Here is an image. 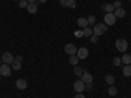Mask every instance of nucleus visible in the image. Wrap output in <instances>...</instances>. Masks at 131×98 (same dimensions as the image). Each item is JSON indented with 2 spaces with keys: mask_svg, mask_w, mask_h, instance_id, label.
Segmentation results:
<instances>
[{
  "mask_svg": "<svg viewBox=\"0 0 131 98\" xmlns=\"http://www.w3.org/2000/svg\"><path fill=\"white\" fill-rule=\"evenodd\" d=\"M73 90L78 92V93H81L85 90V82L83 80H78L73 82Z\"/></svg>",
  "mask_w": 131,
  "mask_h": 98,
  "instance_id": "5",
  "label": "nucleus"
},
{
  "mask_svg": "<svg viewBox=\"0 0 131 98\" xmlns=\"http://www.w3.org/2000/svg\"><path fill=\"white\" fill-rule=\"evenodd\" d=\"M81 80L85 82V84H89V82H93V76L89 73V72H86L84 71L83 75H81Z\"/></svg>",
  "mask_w": 131,
  "mask_h": 98,
  "instance_id": "9",
  "label": "nucleus"
},
{
  "mask_svg": "<svg viewBox=\"0 0 131 98\" xmlns=\"http://www.w3.org/2000/svg\"><path fill=\"white\" fill-rule=\"evenodd\" d=\"M113 64L115 65V67H119V65L122 64V60H121V58H114V59H113Z\"/></svg>",
  "mask_w": 131,
  "mask_h": 98,
  "instance_id": "25",
  "label": "nucleus"
},
{
  "mask_svg": "<svg viewBox=\"0 0 131 98\" xmlns=\"http://www.w3.org/2000/svg\"><path fill=\"white\" fill-rule=\"evenodd\" d=\"M114 16L117 17V18H123L125 16H126V10L125 9H122V8H117V9H114Z\"/></svg>",
  "mask_w": 131,
  "mask_h": 98,
  "instance_id": "11",
  "label": "nucleus"
},
{
  "mask_svg": "<svg viewBox=\"0 0 131 98\" xmlns=\"http://www.w3.org/2000/svg\"><path fill=\"white\" fill-rule=\"evenodd\" d=\"M127 47H128V43H127L126 39L119 38V39L115 41V48H117L119 52H123V54H125L126 50H127Z\"/></svg>",
  "mask_w": 131,
  "mask_h": 98,
  "instance_id": "1",
  "label": "nucleus"
},
{
  "mask_svg": "<svg viewBox=\"0 0 131 98\" xmlns=\"http://www.w3.org/2000/svg\"><path fill=\"white\" fill-rule=\"evenodd\" d=\"M121 60H122V63H123L125 65L131 64V56L128 55V54H123V56L121 58Z\"/></svg>",
  "mask_w": 131,
  "mask_h": 98,
  "instance_id": "15",
  "label": "nucleus"
},
{
  "mask_svg": "<svg viewBox=\"0 0 131 98\" xmlns=\"http://www.w3.org/2000/svg\"><path fill=\"white\" fill-rule=\"evenodd\" d=\"M2 60H3L4 64H12L13 60H15V56L10 52H4L3 56H2Z\"/></svg>",
  "mask_w": 131,
  "mask_h": 98,
  "instance_id": "7",
  "label": "nucleus"
},
{
  "mask_svg": "<svg viewBox=\"0 0 131 98\" xmlns=\"http://www.w3.org/2000/svg\"><path fill=\"white\" fill-rule=\"evenodd\" d=\"M26 9H28V12H29L30 15H34V13H37L38 7H37L34 3H29V4H28V7H26Z\"/></svg>",
  "mask_w": 131,
  "mask_h": 98,
  "instance_id": "13",
  "label": "nucleus"
},
{
  "mask_svg": "<svg viewBox=\"0 0 131 98\" xmlns=\"http://www.w3.org/2000/svg\"><path fill=\"white\" fill-rule=\"evenodd\" d=\"M83 31H84V37H91V35H93V29H91V28H88V26H86L85 29H83Z\"/></svg>",
  "mask_w": 131,
  "mask_h": 98,
  "instance_id": "20",
  "label": "nucleus"
},
{
  "mask_svg": "<svg viewBox=\"0 0 131 98\" xmlns=\"http://www.w3.org/2000/svg\"><path fill=\"white\" fill-rule=\"evenodd\" d=\"M123 76H126V77H130L131 76V64L123 67Z\"/></svg>",
  "mask_w": 131,
  "mask_h": 98,
  "instance_id": "17",
  "label": "nucleus"
},
{
  "mask_svg": "<svg viewBox=\"0 0 131 98\" xmlns=\"http://www.w3.org/2000/svg\"><path fill=\"white\" fill-rule=\"evenodd\" d=\"M102 9L105 10L106 13H113L115 8L113 7V4H104V5H102Z\"/></svg>",
  "mask_w": 131,
  "mask_h": 98,
  "instance_id": "14",
  "label": "nucleus"
},
{
  "mask_svg": "<svg viewBox=\"0 0 131 98\" xmlns=\"http://www.w3.org/2000/svg\"><path fill=\"white\" fill-rule=\"evenodd\" d=\"M78 26L79 28H81V29H85L86 26H88V20H86L85 17H80V18H78Z\"/></svg>",
  "mask_w": 131,
  "mask_h": 98,
  "instance_id": "12",
  "label": "nucleus"
},
{
  "mask_svg": "<svg viewBox=\"0 0 131 98\" xmlns=\"http://www.w3.org/2000/svg\"><path fill=\"white\" fill-rule=\"evenodd\" d=\"M67 8H76V0H67Z\"/></svg>",
  "mask_w": 131,
  "mask_h": 98,
  "instance_id": "23",
  "label": "nucleus"
},
{
  "mask_svg": "<svg viewBox=\"0 0 131 98\" xmlns=\"http://www.w3.org/2000/svg\"><path fill=\"white\" fill-rule=\"evenodd\" d=\"M59 2H60V0H59Z\"/></svg>",
  "mask_w": 131,
  "mask_h": 98,
  "instance_id": "39",
  "label": "nucleus"
},
{
  "mask_svg": "<svg viewBox=\"0 0 131 98\" xmlns=\"http://www.w3.org/2000/svg\"><path fill=\"white\" fill-rule=\"evenodd\" d=\"M113 7L117 9V8H121L122 7V2H121V0H115V2L113 3Z\"/></svg>",
  "mask_w": 131,
  "mask_h": 98,
  "instance_id": "27",
  "label": "nucleus"
},
{
  "mask_svg": "<svg viewBox=\"0 0 131 98\" xmlns=\"http://www.w3.org/2000/svg\"><path fill=\"white\" fill-rule=\"evenodd\" d=\"M73 98H85V97H84V94H83V93H78Z\"/></svg>",
  "mask_w": 131,
  "mask_h": 98,
  "instance_id": "32",
  "label": "nucleus"
},
{
  "mask_svg": "<svg viewBox=\"0 0 131 98\" xmlns=\"http://www.w3.org/2000/svg\"><path fill=\"white\" fill-rule=\"evenodd\" d=\"M28 3H36V0H26Z\"/></svg>",
  "mask_w": 131,
  "mask_h": 98,
  "instance_id": "34",
  "label": "nucleus"
},
{
  "mask_svg": "<svg viewBox=\"0 0 131 98\" xmlns=\"http://www.w3.org/2000/svg\"><path fill=\"white\" fill-rule=\"evenodd\" d=\"M12 73V68L9 67V64H2L0 65V76H4V77H8Z\"/></svg>",
  "mask_w": 131,
  "mask_h": 98,
  "instance_id": "4",
  "label": "nucleus"
},
{
  "mask_svg": "<svg viewBox=\"0 0 131 98\" xmlns=\"http://www.w3.org/2000/svg\"><path fill=\"white\" fill-rule=\"evenodd\" d=\"M117 92H118L117 88H115V86H113V85H110V88L107 89V94H109V95H115Z\"/></svg>",
  "mask_w": 131,
  "mask_h": 98,
  "instance_id": "22",
  "label": "nucleus"
},
{
  "mask_svg": "<svg viewBox=\"0 0 131 98\" xmlns=\"http://www.w3.org/2000/svg\"><path fill=\"white\" fill-rule=\"evenodd\" d=\"M105 81H106L109 85H113V84L115 82V79H114V76H113V75H106Z\"/></svg>",
  "mask_w": 131,
  "mask_h": 98,
  "instance_id": "18",
  "label": "nucleus"
},
{
  "mask_svg": "<svg viewBox=\"0 0 131 98\" xmlns=\"http://www.w3.org/2000/svg\"><path fill=\"white\" fill-rule=\"evenodd\" d=\"M12 69H15V71L21 69V62H18V60H13V63H12Z\"/></svg>",
  "mask_w": 131,
  "mask_h": 98,
  "instance_id": "21",
  "label": "nucleus"
},
{
  "mask_svg": "<svg viewBox=\"0 0 131 98\" xmlns=\"http://www.w3.org/2000/svg\"><path fill=\"white\" fill-rule=\"evenodd\" d=\"M79 58L78 56H76V55H71L70 56V59H68V62H70V64H72L73 65V67H75V65H78V63H79Z\"/></svg>",
  "mask_w": 131,
  "mask_h": 98,
  "instance_id": "16",
  "label": "nucleus"
},
{
  "mask_svg": "<svg viewBox=\"0 0 131 98\" xmlns=\"http://www.w3.org/2000/svg\"><path fill=\"white\" fill-rule=\"evenodd\" d=\"M2 64H3V60H2V59H0V65H2Z\"/></svg>",
  "mask_w": 131,
  "mask_h": 98,
  "instance_id": "36",
  "label": "nucleus"
},
{
  "mask_svg": "<svg viewBox=\"0 0 131 98\" xmlns=\"http://www.w3.org/2000/svg\"><path fill=\"white\" fill-rule=\"evenodd\" d=\"M115 21H117V17L114 16V13H106L105 17H104V24L107 25V26H112L115 24Z\"/></svg>",
  "mask_w": 131,
  "mask_h": 98,
  "instance_id": "3",
  "label": "nucleus"
},
{
  "mask_svg": "<svg viewBox=\"0 0 131 98\" xmlns=\"http://www.w3.org/2000/svg\"><path fill=\"white\" fill-rule=\"evenodd\" d=\"M86 20H88V25H89V24H94V22H96V17H94L93 15L88 16V17H86Z\"/></svg>",
  "mask_w": 131,
  "mask_h": 98,
  "instance_id": "26",
  "label": "nucleus"
},
{
  "mask_svg": "<svg viewBox=\"0 0 131 98\" xmlns=\"http://www.w3.org/2000/svg\"><path fill=\"white\" fill-rule=\"evenodd\" d=\"M85 89H86V90H92V89H93V85H92V82H89V84H85Z\"/></svg>",
  "mask_w": 131,
  "mask_h": 98,
  "instance_id": "30",
  "label": "nucleus"
},
{
  "mask_svg": "<svg viewBox=\"0 0 131 98\" xmlns=\"http://www.w3.org/2000/svg\"><path fill=\"white\" fill-rule=\"evenodd\" d=\"M106 30H107V25H105L104 22L97 24V25H94V28H93V34L97 35V37H100V35L105 34Z\"/></svg>",
  "mask_w": 131,
  "mask_h": 98,
  "instance_id": "2",
  "label": "nucleus"
},
{
  "mask_svg": "<svg viewBox=\"0 0 131 98\" xmlns=\"http://www.w3.org/2000/svg\"><path fill=\"white\" fill-rule=\"evenodd\" d=\"M89 55V51L88 48H85V47H81L78 50V52H76V56H78L79 59H86Z\"/></svg>",
  "mask_w": 131,
  "mask_h": 98,
  "instance_id": "8",
  "label": "nucleus"
},
{
  "mask_svg": "<svg viewBox=\"0 0 131 98\" xmlns=\"http://www.w3.org/2000/svg\"><path fill=\"white\" fill-rule=\"evenodd\" d=\"M91 42H92V43H97V42H98V37L94 35V34L91 35Z\"/></svg>",
  "mask_w": 131,
  "mask_h": 98,
  "instance_id": "29",
  "label": "nucleus"
},
{
  "mask_svg": "<svg viewBox=\"0 0 131 98\" xmlns=\"http://www.w3.org/2000/svg\"><path fill=\"white\" fill-rule=\"evenodd\" d=\"M16 88L20 89V90H25V89L28 88V82H26V80H24V79H18V80L16 81Z\"/></svg>",
  "mask_w": 131,
  "mask_h": 98,
  "instance_id": "10",
  "label": "nucleus"
},
{
  "mask_svg": "<svg viewBox=\"0 0 131 98\" xmlns=\"http://www.w3.org/2000/svg\"><path fill=\"white\" fill-rule=\"evenodd\" d=\"M28 2H26V0H20V2H18V8H26L28 7Z\"/></svg>",
  "mask_w": 131,
  "mask_h": 98,
  "instance_id": "24",
  "label": "nucleus"
},
{
  "mask_svg": "<svg viewBox=\"0 0 131 98\" xmlns=\"http://www.w3.org/2000/svg\"><path fill=\"white\" fill-rule=\"evenodd\" d=\"M60 7H67V0H60Z\"/></svg>",
  "mask_w": 131,
  "mask_h": 98,
  "instance_id": "31",
  "label": "nucleus"
},
{
  "mask_svg": "<svg viewBox=\"0 0 131 98\" xmlns=\"http://www.w3.org/2000/svg\"><path fill=\"white\" fill-rule=\"evenodd\" d=\"M64 51L66 54H68V55H76V52H78V48H76V46L73 45V43H67V45L64 46Z\"/></svg>",
  "mask_w": 131,
  "mask_h": 98,
  "instance_id": "6",
  "label": "nucleus"
},
{
  "mask_svg": "<svg viewBox=\"0 0 131 98\" xmlns=\"http://www.w3.org/2000/svg\"><path fill=\"white\" fill-rule=\"evenodd\" d=\"M39 2H41V3H46V2H47V0H39Z\"/></svg>",
  "mask_w": 131,
  "mask_h": 98,
  "instance_id": "35",
  "label": "nucleus"
},
{
  "mask_svg": "<svg viewBox=\"0 0 131 98\" xmlns=\"http://www.w3.org/2000/svg\"><path fill=\"white\" fill-rule=\"evenodd\" d=\"M83 68H80L79 67V65H75V67H73V73L76 75V76H80V77H81V75H83Z\"/></svg>",
  "mask_w": 131,
  "mask_h": 98,
  "instance_id": "19",
  "label": "nucleus"
},
{
  "mask_svg": "<svg viewBox=\"0 0 131 98\" xmlns=\"http://www.w3.org/2000/svg\"><path fill=\"white\" fill-rule=\"evenodd\" d=\"M15 60H18V62H21V60H23V56H21V55H17V56L15 58Z\"/></svg>",
  "mask_w": 131,
  "mask_h": 98,
  "instance_id": "33",
  "label": "nucleus"
},
{
  "mask_svg": "<svg viewBox=\"0 0 131 98\" xmlns=\"http://www.w3.org/2000/svg\"><path fill=\"white\" fill-rule=\"evenodd\" d=\"M128 2H131V0H128Z\"/></svg>",
  "mask_w": 131,
  "mask_h": 98,
  "instance_id": "38",
  "label": "nucleus"
},
{
  "mask_svg": "<svg viewBox=\"0 0 131 98\" xmlns=\"http://www.w3.org/2000/svg\"><path fill=\"white\" fill-rule=\"evenodd\" d=\"M75 37H78V38L84 37V31H83V30H76V31H75Z\"/></svg>",
  "mask_w": 131,
  "mask_h": 98,
  "instance_id": "28",
  "label": "nucleus"
},
{
  "mask_svg": "<svg viewBox=\"0 0 131 98\" xmlns=\"http://www.w3.org/2000/svg\"><path fill=\"white\" fill-rule=\"evenodd\" d=\"M12 2H17V3H18V2H20V0H12Z\"/></svg>",
  "mask_w": 131,
  "mask_h": 98,
  "instance_id": "37",
  "label": "nucleus"
}]
</instances>
